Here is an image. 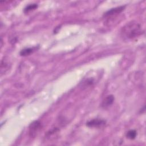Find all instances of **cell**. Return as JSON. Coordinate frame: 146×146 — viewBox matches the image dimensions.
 <instances>
[{
	"label": "cell",
	"instance_id": "obj_1",
	"mask_svg": "<svg viewBox=\"0 0 146 146\" xmlns=\"http://www.w3.org/2000/svg\"><path fill=\"white\" fill-rule=\"evenodd\" d=\"M123 36L128 39H132L142 34V29L140 24L132 21L124 26L121 30Z\"/></svg>",
	"mask_w": 146,
	"mask_h": 146
},
{
	"label": "cell",
	"instance_id": "obj_4",
	"mask_svg": "<svg viewBox=\"0 0 146 146\" xmlns=\"http://www.w3.org/2000/svg\"><path fill=\"white\" fill-rule=\"evenodd\" d=\"M124 7H125V6H119V7H115V8L111 9V10L107 11L104 14V17H108L115 15L116 14H118L120 13L124 10Z\"/></svg>",
	"mask_w": 146,
	"mask_h": 146
},
{
	"label": "cell",
	"instance_id": "obj_7",
	"mask_svg": "<svg viewBox=\"0 0 146 146\" xmlns=\"http://www.w3.org/2000/svg\"><path fill=\"white\" fill-rule=\"evenodd\" d=\"M136 135H137V132L135 130H133V129L128 131L126 133L127 137L129 139H131V140L134 139L136 137Z\"/></svg>",
	"mask_w": 146,
	"mask_h": 146
},
{
	"label": "cell",
	"instance_id": "obj_5",
	"mask_svg": "<svg viewBox=\"0 0 146 146\" xmlns=\"http://www.w3.org/2000/svg\"><path fill=\"white\" fill-rule=\"evenodd\" d=\"M114 99H115L114 96L112 95H108L106 97V98L103 100L102 102V107L103 108L108 107L109 106L112 104V103H113Z\"/></svg>",
	"mask_w": 146,
	"mask_h": 146
},
{
	"label": "cell",
	"instance_id": "obj_2",
	"mask_svg": "<svg viewBox=\"0 0 146 146\" xmlns=\"http://www.w3.org/2000/svg\"><path fill=\"white\" fill-rule=\"evenodd\" d=\"M42 127L41 123L40 121L36 120L32 122L29 127V135L31 137H35Z\"/></svg>",
	"mask_w": 146,
	"mask_h": 146
},
{
	"label": "cell",
	"instance_id": "obj_6",
	"mask_svg": "<svg viewBox=\"0 0 146 146\" xmlns=\"http://www.w3.org/2000/svg\"><path fill=\"white\" fill-rule=\"evenodd\" d=\"M35 50V48H26L22 50L20 52V55L21 56H27L33 52Z\"/></svg>",
	"mask_w": 146,
	"mask_h": 146
},
{
	"label": "cell",
	"instance_id": "obj_8",
	"mask_svg": "<svg viewBox=\"0 0 146 146\" xmlns=\"http://www.w3.org/2000/svg\"><path fill=\"white\" fill-rule=\"evenodd\" d=\"M37 7H38L37 4H35V3L30 4V5H29L27 6L25 8V9H24V12H25V13H29V11L35 9L36 8H37Z\"/></svg>",
	"mask_w": 146,
	"mask_h": 146
},
{
	"label": "cell",
	"instance_id": "obj_3",
	"mask_svg": "<svg viewBox=\"0 0 146 146\" xmlns=\"http://www.w3.org/2000/svg\"><path fill=\"white\" fill-rule=\"evenodd\" d=\"M106 123V121L103 119H94L88 121L86 123V125L88 127H94V128H100L104 126Z\"/></svg>",
	"mask_w": 146,
	"mask_h": 146
}]
</instances>
